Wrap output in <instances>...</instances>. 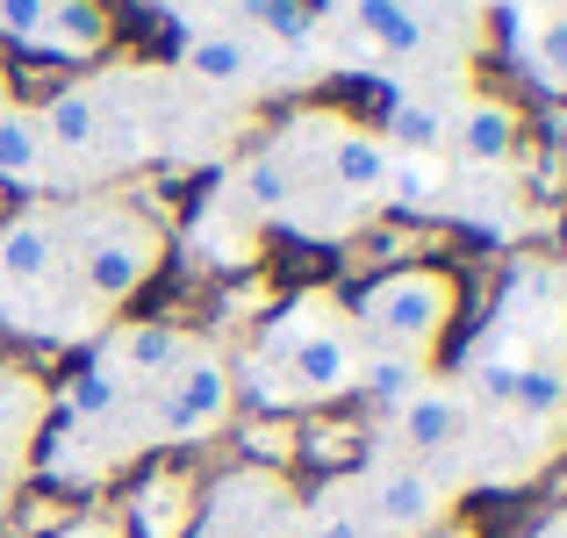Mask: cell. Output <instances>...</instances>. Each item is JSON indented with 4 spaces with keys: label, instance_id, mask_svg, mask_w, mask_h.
I'll use <instances>...</instances> for the list:
<instances>
[{
    "label": "cell",
    "instance_id": "13",
    "mask_svg": "<svg viewBox=\"0 0 567 538\" xmlns=\"http://www.w3.org/2000/svg\"><path fill=\"white\" fill-rule=\"evenodd\" d=\"M517 137H525V115L511 108V101L496 94H467L453 101V130H445V144L460 152V166L474 173H503L517 158Z\"/></svg>",
    "mask_w": 567,
    "mask_h": 538
},
{
    "label": "cell",
    "instance_id": "4",
    "mask_svg": "<svg viewBox=\"0 0 567 538\" xmlns=\"http://www.w3.org/2000/svg\"><path fill=\"white\" fill-rule=\"evenodd\" d=\"M0 323L37 345H94L101 323L65 273L58 201H29L0 223Z\"/></svg>",
    "mask_w": 567,
    "mask_h": 538
},
{
    "label": "cell",
    "instance_id": "17",
    "mask_svg": "<svg viewBox=\"0 0 567 538\" xmlns=\"http://www.w3.org/2000/svg\"><path fill=\"white\" fill-rule=\"evenodd\" d=\"M295 538H395V531L374 517V503L360 496V482H352V474H331V482L302 503Z\"/></svg>",
    "mask_w": 567,
    "mask_h": 538
},
{
    "label": "cell",
    "instance_id": "1",
    "mask_svg": "<svg viewBox=\"0 0 567 538\" xmlns=\"http://www.w3.org/2000/svg\"><path fill=\"white\" fill-rule=\"evenodd\" d=\"M237 187L266 216V230H295L309 245L367 230L395 194V152L381 130L338 108H295L259 152L237 166Z\"/></svg>",
    "mask_w": 567,
    "mask_h": 538
},
{
    "label": "cell",
    "instance_id": "5",
    "mask_svg": "<svg viewBox=\"0 0 567 538\" xmlns=\"http://www.w3.org/2000/svg\"><path fill=\"white\" fill-rule=\"evenodd\" d=\"M460 323V273L453 266H395V273L367 280L352 302V331H360L367 359H410L431 366L439 345Z\"/></svg>",
    "mask_w": 567,
    "mask_h": 538
},
{
    "label": "cell",
    "instance_id": "21",
    "mask_svg": "<svg viewBox=\"0 0 567 538\" xmlns=\"http://www.w3.org/2000/svg\"><path fill=\"white\" fill-rule=\"evenodd\" d=\"M158 8H173V0H158Z\"/></svg>",
    "mask_w": 567,
    "mask_h": 538
},
{
    "label": "cell",
    "instance_id": "14",
    "mask_svg": "<svg viewBox=\"0 0 567 538\" xmlns=\"http://www.w3.org/2000/svg\"><path fill=\"white\" fill-rule=\"evenodd\" d=\"M0 179H8V187H29V194L65 187L51 130H43V108H29V101H8V108H0Z\"/></svg>",
    "mask_w": 567,
    "mask_h": 538
},
{
    "label": "cell",
    "instance_id": "6",
    "mask_svg": "<svg viewBox=\"0 0 567 538\" xmlns=\"http://www.w3.org/2000/svg\"><path fill=\"white\" fill-rule=\"evenodd\" d=\"M467 438H474V395L460 373H424L402 402L381 410L374 453L424 459L431 474H445L453 488H467Z\"/></svg>",
    "mask_w": 567,
    "mask_h": 538
},
{
    "label": "cell",
    "instance_id": "18",
    "mask_svg": "<svg viewBox=\"0 0 567 538\" xmlns=\"http://www.w3.org/2000/svg\"><path fill=\"white\" fill-rule=\"evenodd\" d=\"M65 538H123V525H109V517H86V525H72Z\"/></svg>",
    "mask_w": 567,
    "mask_h": 538
},
{
    "label": "cell",
    "instance_id": "20",
    "mask_svg": "<svg viewBox=\"0 0 567 538\" xmlns=\"http://www.w3.org/2000/svg\"><path fill=\"white\" fill-rule=\"evenodd\" d=\"M8 503H14V488H0V510H8Z\"/></svg>",
    "mask_w": 567,
    "mask_h": 538
},
{
    "label": "cell",
    "instance_id": "10",
    "mask_svg": "<svg viewBox=\"0 0 567 538\" xmlns=\"http://www.w3.org/2000/svg\"><path fill=\"white\" fill-rule=\"evenodd\" d=\"M194 338L202 331H181V323H109V331L94 338V366L115 373L130 395L152 402L158 387L173 381V366L194 352Z\"/></svg>",
    "mask_w": 567,
    "mask_h": 538
},
{
    "label": "cell",
    "instance_id": "8",
    "mask_svg": "<svg viewBox=\"0 0 567 538\" xmlns=\"http://www.w3.org/2000/svg\"><path fill=\"white\" fill-rule=\"evenodd\" d=\"M352 482H360V496L374 503V517L395 538H439L460 510V488L445 474H431L424 459H402V453H367L352 467Z\"/></svg>",
    "mask_w": 567,
    "mask_h": 538
},
{
    "label": "cell",
    "instance_id": "9",
    "mask_svg": "<svg viewBox=\"0 0 567 538\" xmlns=\"http://www.w3.org/2000/svg\"><path fill=\"white\" fill-rule=\"evenodd\" d=\"M295 517H302V503H295V488L280 474L237 467L208 488L194 538H295Z\"/></svg>",
    "mask_w": 567,
    "mask_h": 538
},
{
    "label": "cell",
    "instance_id": "7",
    "mask_svg": "<svg viewBox=\"0 0 567 538\" xmlns=\"http://www.w3.org/2000/svg\"><path fill=\"white\" fill-rule=\"evenodd\" d=\"M237 410V359L216 338H194V352L173 366V381L152 395V453L158 445H202Z\"/></svg>",
    "mask_w": 567,
    "mask_h": 538
},
{
    "label": "cell",
    "instance_id": "11",
    "mask_svg": "<svg viewBox=\"0 0 567 538\" xmlns=\"http://www.w3.org/2000/svg\"><path fill=\"white\" fill-rule=\"evenodd\" d=\"M187 245H194V259H202V266H216V273H237V266H251V259H259V245H266V216L251 208V194L237 187V173H223L216 187L202 194Z\"/></svg>",
    "mask_w": 567,
    "mask_h": 538
},
{
    "label": "cell",
    "instance_id": "12",
    "mask_svg": "<svg viewBox=\"0 0 567 538\" xmlns=\"http://www.w3.org/2000/svg\"><path fill=\"white\" fill-rule=\"evenodd\" d=\"M51 424V387L29 366H0V488H22L29 459H37V438Z\"/></svg>",
    "mask_w": 567,
    "mask_h": 538
},
{
    "label": "cell",
    "instance_id": "2",
    "mask_svg": "<svg viewBox=\"0 0 567 538\" xmlns=\"http://www.w3.org/2000/svg\"><path fill=\"white\" fill-rule=\"evenodd\" d=\"M367 345L352 331V309L338 294L309 288L259 331L251 359L237 366V395H259L266 410H323V402L360 395Z\"/></svg>",
    "mask_w": 567,
    "mask_h": 538
},
{
    "label": "cell",
    "instance_id": "3",
    "mask_svg": "<svg viewBox=\"0 0 567 538\" xmlns=\"http://www.w3.org/2000/svg\"><path fill=\"white\" fill-rule=\"evenodd\" d=\"M58 223H65V273L80 302L94 309L101 331L123 323V309L166 259V223L130 194H72V201H58Z\"/></svg>",
    "mask_w": 567,
    "mask_h": 538
},
{
    "label": "cell",
    "instance_id": "19",
    "mask_svg": "<svg viewBox=\"0 0 567 538\" xmlns=\"http://www.w3.org/2000/svg\"><path fill=\"white\" fill-rule=\"evenodd\" d=\"M532 538H567V503H560L554 517H539V531H532Z\"/></svg>",
    "mask_w": 567,
    "mask_h": 538
},
{
    "label": "cell",
    "instance_id": "15",
    "mask_svg": "<svg viewBox=\"0 0 567 538\" xmlns=\"http://www.w3.org/2000/svg\"><path fill=\"white\" fill-rule=\"evenodd\" d=\"M503 22L517 29V58L532 80L567 94V0H511Z\"/></svg>",
    "mask_w": 567,
    "mask_h": 538
},
{
    "label": "cell",
    "instance_id": "16",
    "mask_svg": "<svg viewBox=\"0 0 567 538\" xmlns=\"http://www.w3.org/2000/svg\"><path fill=\"white\" fill-rule=\"evenodd\" d=\"M181 72L202 86H216V94H237V86L259 80V43H251V29H202V37L181 43Z\"/></svg>",
    "mask_w": 567,
    "mask_h": 538
}]
</instances>
